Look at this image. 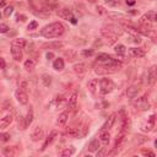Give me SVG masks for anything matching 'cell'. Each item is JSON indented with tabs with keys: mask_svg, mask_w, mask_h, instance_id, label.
<instances>
[{
	"mask_svg": "<svg viewBox=\"0 0 157 157\" xmlns=\"http://www.w3.org/2000/svg\"><path fill=\"white\" fill-rule=\"evenodd\" d=\"M2 153H4L6 157H13V156H17V155L20 153V150H18V147H16V146H7V147H4Z\"/></svg>",
	"mask_w": 157,
	"mask_h": 157,
	"instance_id": "cell-7",
	"label": "cell"
},
{
	"mask_svg": "<svg viewBox=\"0 0 157 157\" xmlns=\"http://www.w3.org/2000/svg\"><path fill=\"white\" fill-rule=\"evenodd\" d=\"M101 34H102L107 40H109V44H113V43L117 42V36H115L112 31H109L108 28H105V27H103V28L101 29Z\"/></svg>",
	"mask_w": 157,
	"mask_h": 157,
	"instance_id": "cell-4",
	"label": "cell"
},
{
	"mask_svg": "<svg viewBox=\"0 0 157 157\" xmlns=\"http://www.w3.org/2000/svg\"><path fill=\"white\" fill-rule=\"evenodd\" d=\"M37 27H38V22H37V21H31V22L28 23V26H27V29L33 31V29H36Z\"/></svg>",
	"mask_w": 157,
	"mask_h": 157,
	"instance_id": "cell-39",
	"label": "cell"
},
{
	"mask_svg": "<svg viewBox=\"0 0 157 157\" xmlns=\"http://www.w3.org/2000/svg\"><path fill=\"white\" fill-rule=\"evenodd\" d=\"M5 4H6V0H0V7L5 6Z\"/></svg>",
	"mask_w": 157,
	"mask_h": 157,
	"instance_id": "cell-52",
	"label": "cell"
},
{
	"mask_svg": "<svg viewBox=\"0 0 157 157\" xmlns=\"http://www.w3.org/2000/svg\"><path fill=\"white\" fill-rule=\"evenodd\" d=\"M114 50H115V53H117L119 56H124L125 53H126V48H125L124 44H117V45L114 47Z\"/></svg>",
	"mask_w": 157,
	"mask_h": 157,
	"instance_id": "cell-28",
	"label": "cell"
},
{
	"mask_svg": "<svg viewBox=\"0 0 157 157\" xmlns=\"http://www.w3.org/2000/svg\"><path fill=\"white\" fill-rule=\"evenodd\" d=\"M107 15H108L109 18H123V17H124L123 13H118V12H109V13H107Z\"/></svg>",
	"mask_w": 157,
	"mask_h": 157,
	"instance_id": "cell-37",
	"label": "cell"
},
{
	"mask_svg": "<svg viewBox=\"0 0 157 157\" xmlns=\"http://www.w3.org/2000/svg\"><path fill=\"white\" fill-rule=\"evenodd\" d=\"M47 1H52L53 2V1H56V0H47Z\"/></svg>",
	"mask_w": 157,
	"mask_h": 157,
	"instance_id": "cell-54",
	"label": "cell"
},
{
	"mask_svg": "<svg viewBox=\"0 0 157 157\" xmlns=\"http://www.w3.org/2000/svg\"><path fill=\"white\" fill-rule=\"evenodd\" d=\"M50 47H52V48H56V49H59V48L63 47V43H61V42H54V43H50Z\"/></svg>",
	"mask_w": 157,
	"mask_h": 157,
	"instance_id": "cell-47",
	"label": "cell"
},
{
	"mask_svg": "<svg viewBox=\"0 0 157 157\" xmlns=\"http://www.w3.org/2000/svg\"><path fill=\"white\" fill-rule=\"evenodd\" d=\"M16 20H17V22H20V21H21V22H25V21L27 20V16H25V15H20V13H18V15L16 16Z\"/></svg>",
	"mask_w": 157,
	"mask_h": 157,
	"instance_id": "cell-46",
	"label": "cell"
},
{
	"mask_svg": "<svg viewBox=\"0 0 157 157\" xmlns=\"http://www.w3.org/2000/svg\"><path fill=\"white\" fill-rule=\"evenodd\" d=\"M12 120H13V118H12L11 114H7V115H5L4 118H1V119H0V129L7 128V126L12 123Z\"/></svg>",
	"mask_w": 157,
	"mask_h": 157,
	"instance_id": "cell-14",
	"label": "cell"
},
{
	"mask_svg": "<svg viewBox=\"0 0 157 157\" xmlns=\"http://www.w3.org/2000/svg\"><path fill=\"white\" fill-rule=\"evenodd\" d=\"M31 137H32L33 141H39V140H42V139L44 137V130H43V128H42V126L34 128V130H33Z\"/></svg>",
	"mask_w": 157,
	"mask_h": 157,
	"instance_id": "cell-8",
	"label": "cell"
},
{
	"mask_svg": "<svg viewBox=\"0 0 157 157\" xmlns=\"http://www.w3.org/2000/svg\"><path fill=\"white\" fill-rule=\"evenodd\" d=\"M104 2L110 7H117L118 5L121 4V0H104Z\"/></svg>",
	"mask_w": 157,
	"mask_h": 157,
	"instance_id": "cell-34",
	"label": "cell"
},
{
	"mask_svg": "<svg viewBox=\"0 0 157 157\" xmlns=\"http://www.w3.org/2000/svg\"><path fill=\"white\" fill-rule=\"evenodd\" d=\"M146 20H148L150 22H156L157 20H156V12L155 11H148V12H146L145 15H142Z\"/></svg>",
	"mask_w": 157,
	"mask_h": 157,
	"instance_id": "cell-31",
	"label": "cell"
},
{
	"mask_svg": "<svg viewBox=\"0 0 157 157\" xmlns=\"http://www.w3.org/2000/svg\"><path fill=\"white\" fill-rule=\"evenodd\" d=\"M11 55H12V59L13 60L21 61V59H22V50H21V48L11 47Z\"/></svg>",
	"mask_w": 157,
	"mask_h": 157,
	"instance_id": "cell-12",
	"label": "cell"
},
{
	"mask_svg": "<svg viewBox=\"0 0 157 157\" xmlns=\"http://www.w3.org/2000/svg\"><path fill=\"white\" fill-rule=\"evenodd\" d=\"M141 155H144V156H150V157H155V156H156L153 151L146 150V148H142V150H141Z\"/></svg>",
	"mask_w": 157,
	"mask_h": 157,
	"instance_id": "cell-38",
	"label": "cell"
},
{
	"mask_svg": "<svg viewBox=\"0 0 157 157\" xmlns=\"http://www.w3.org/2000/svg\"><path fill=\"white\" fill-rule=\"evenodd\" d=\"M15 97H16V99L18 101V103L20 104H27L28 103V96H27V92H23V91H21L20 88L15 92Z\"/></svg>",
	"mask_w": 157,
	"mask_h": 157,
	"instance_id": "cell-6",
	"label": "cell"
},
{
	"mask_svg": "<svg viewBox=\"0 0 157 157\" xmlns=\"http://www.w3.org/2000/svg\"><path fill=\"white\" fill-rule=\"evenodd\" d=\"M137 92H139V87L135 86V85H131V86L128 87V90H126V96H128L129 98H134V97L137 94Z\"/></svg>",
	"mask_w": 157,
	"mask_h": 157,
	"instance_id": "cell-22",
	"label": "cell"
},
{
	"mask_svg": "<svg viewBox=\"0 0 157 157\" xmlns=\"http://www.w3.org/2000/svg\"><path fill=\"white\" fill-rule=\"evenodd\" d=\"M67 119H69V112H67V110L61 112V113L59 114L58 119H56V125H58V126H60V128H61V126H64V125L66 124Z\"/></svg>",
	"mask_w": 157,
	"mask_h": 157,
	"instance_id": "cell-10",
	"label": "cell"
},
{
	"mask_svg": "<svg viewBox=\"0 0 157 157\" xmlns=\"http://www.w3.org/2000/svg\"><path fill=\"white\" fill-rule=\"evenodd\" d=\"M153 126H155V114L150 115V118H148L147 123H146L145 125H142L141 130H142V131H146V132H148V131H150V130H151Z\"/></svg>",
	"mask_w": 157,
	"mask_h": 157,
	"instance_id": "cell-13",
	"label": "cell"
},
{
	"mask_svg": "<svg viewBox=\"0 0 157 157\" xmlns=\"http://www.w3.org/2000/svg\"><path fill=\"white\" fill-rule=\"evenodd\" d=\"M0 18H1V12H0Z\"/></svg>",
	"mask_w": 157,
	"mask_h": 157,
	"instance_id": "cell-55",
	"label": "cell"
},
{
	"mask_svg": "<svg viewBox=\"0 0 157 157\" xmlns=\"http://www.w3.org/2000/svg\"><path fill=\"white\" fill-rule=\"evenodd\" d=\"M97 85H98V80L97 78H92L87 82V88L90 90V92L94 93L96 92V88H97Z\"/></svg>",
	"mask_w": 157,
	"mask_h": 157,
	"instance_id": "cell-27",
	"label": "cell"
},
{
	"mask_svg": "<svg viewBox=\"0 0 157 157\" xmlns=\"http://www.w3.org/2000/svg\"><path fill=\"white\" fill-rule=\"evenodd\" d=\"M64 66H65V63H64V59L63 58H56L54 60V63H53V67L56 71H61L64 69Z\"/></svg>",
	"mask_w": 157,
	"mask_h": 157,
	"instance_id": "cell-17",
	"label": "cell"
},
{
	"mask_svg": "<svg viewBox=\"0 0 157 157\" xmlns=\"http://www.w3.org/2000/svg\"><path fill=\"white\" fill-rule=\"evenodd\" d=\"M126 4H129V5H134V4H135V0H126Z\"/></svg>",
	"mask_w": 157,
	"mask_h": 157,
	"instance_id": "cell-51",
	"label": "cell"
},
{
	"mask_svg": "<svg viewBox=\"0 0 157 157\" xmlns=\"http://www.w3.org/2000/svg\"><path fill=\"white\" fill-rule=\"evenodd\" d=\"M66 135H67L69 137H71V139H76V137H78V135H80V130H78L77 128H75V126H70V128H67V130H66Z\"/></svg>",
	"mask_w": 157,
	"mask_h": 157,
	"instance_id": "cell-18",
	"label": "cell"
},
{
	"mask_svg": "<svg viewBox=\"0 0 157 157\" xmlns=\"http://www.w3.org/2000/svg\"><path fill=\"white\" fill-rule=\"evenodd\" d=\"M93 53H94V52H93V49H83L81 54H82L83 56L88 58V56H92V55H93Z\"/></svg>",
	"mask_w": 157,
	"mask_h": 157,
	"instance_id": "cell-40",
	"label": "cell"
},
{
	"mask_svg": "<svg viewBox=\"0 0 157 157\" xmlns=\"http://www.w3.org/2000/svg\"><path fill=\"white\" fill-rule=\"evenodd\" d=\"M113 56H110V55H108V54H105V53H101V54H98L97 55V61H101V63H107L108 60H110Z\"/></svg>",
	"mask_w": 157,
	"mask_h": 157,
	"instance_id": "cell-30",
	"label": "cell"
},
{
	"mask_svg": "<svg viewBox=\"0 0 157 157\" xmlns=\"http://www.w3.org/2000/svg\"><path fill=\"white\" fill-rule=\"evenodd\" d=\"M125 140H126V131L125 130H119V132L117 134L115 142H114V148L117 150V148L121 147L125 144Z\"/></svg>",
	"mask_w": 157,
	"mask_h": 157,
	"instance_id": "cell-3",
	"label": "cell"
},
{
	"mask_svg": "<svg viewBox=\"0 0 157 157\" xmlns=\"http://www.w3.org/2000/svg\"><path fill=\"white\" fill-rule=\"evenodd\" d=\"M96 11H97L99 15H107V13H108V12L105 11V9H104L103 6H101V5H98V6L96 7Z\"/></svg>",
	"mask_w": 157,
	"mask_h": 157,
	"instance_id": "cell-41",
	"label": "cell"
},
{
	"mask_svg": "<svg viewBox=\"0 0 157 157\" xmlns=\"http://www.w3.org/2000/svg\"><path fill=\"white\" fill-rule=\"evenodd\" d=\"M132 38H134V42H135V43H137V44L141 43V37H140V36H137V37H132Z\"/></svg>",
	"mask_w": 157,
	"mask_h": 157,
	"instance_id": "cell-49",
	"label": "cell"
},
{
	"mask_svg": "<svg viewBox=\"0 0 157 157\" xmlns=\"http://www.w3.org/2000/svg\"><path fill=\"white\" fill-rule=\"evenodd\" d=\"M76 103H77V93H76V92H72L71 96H70L69 99H67V107H69L70 109H72V108H75Z\"/></svg>",
	"mask_w": 157,
	"mask_h": 157,
	"instance_id": "cell-20",
	"label": "cell"
},
{
	"mask_svg": "<svg viewBox=\"0 0 157 157\" xmlns=\"http://www.w3.org/2000/svg\"><path fill=\"white\" fill-rule=\"evenodd\" d=\"M9 31V26L6 23H0V33H6Z\"/></svg>",
	"mask_w": 157,
	"mask_h": 157,
	"instance_id": "cell-43",
	"label": "cell"
},
{
	"mask_svg": "<svg viewBox=\"0 0 157 157\" xmlns=\"http://www.w3.org/2000/svg\"><path fill=\"white\" fill-rule=\"evenodd\" d=\"M107 153H108V152H107V150H105L104 147H103L102 150H99V148L97 150V157H101V156H104V155H107Z\"/></svg>",
	"mask_w": 157,
	"mask_h": 157,
	"instance_id": "cell-45",
	"label": "cell"
},
{
	"mask_svg": "<svg viewBox=\"0 0 157 157\" xmlns=\"http://www.w3.org/2000/svg\"><path fill=\"white\" fill-rule=\"evenodd\" d=\"M88 1H90V2H96L97 0H88Z\"/></svg>",
	"mask_w": 157,
	"mask_h": 157,
	"instance_id": "cell-53",
	"label": "cell"
},
{
	"mask_svg": "<svg viewBox=\"0 0 157 157\" xmlns=\"http://www.w3.org/2000/svg\"><path fill=\"white\" fill-rule=\"evenodd\" d=\"M99 139H101V142L103 145H108L109 141H110V134L108 131V129H102L101 132H99Z\"/></svg>",
	"mask_w": 157,
	"mask_h": 157,
	"instance_id": "cell-11",
	"label": "cell"
},
{
	"mask_svg": "<svg viewBox=\"0 0 157 157\" xmlns=\"http://www.w3.org/2000/svg\"><path fill=\"white\" fill-rule=\"evenodd\" d=\"M12 11H13V7H12V6H6V7H5V11H4V15H5L6 17H9V16L12 13Z\"/></svg>",
	"mask_w": 157,
	"mask_h": 157,
	"instance_id": "cell-42",
	"label": "cell"
},
{
	"mask_svg": "<svg viewBox=\"0 0 157 157\" xmlns=\"http://www.w3.org/2000/svg\"><path fill=\"white\" fill-rule=\"evenodd\" d=\"M64 55H65V58H66L69 61H72V60L76 59L77 53H76V50H74V49H69V50H66V52L64 53Z\"/></svg>",
	"mask_w": 157,
	"mask_h": 157,
	"instance_id": "cell-25",
	"label": "cell"
},
{
	"mask_svg": "<svg viewBox=\"0 0 157 157\" xmlns=\"http://www.w3.org/2000/svg\"><path fill=\"white\" fill-rule=\"evenodd\" d=\"M129 53L135 58H144L145 56V50L142 48H130Z\"/></svg>",
	"mask_w": 157,
	"mask_h": 157,
	"instance_id": "cell-15",
	"label": "cell"
},
{
	"mask_svg": "<svg viewBox=\"0 0 157 157\" xmlns=\"http://www.w3.org/2000/svg\"><path fill=\"white\" fill-rule=\"evenodd\" d=\"M23 66H25V69H26L27 71H32V70L34 69V66H36V61H34L33 59H27V60L25 61Z\"/></svg>",
	"mask_w": 157,
	"mask_h": 157,
	"instance_id": "cell-29",
	"label": "cell"
},
{
	"mask_svg": "<svg viewBox=\"0 0 157 157\" xmlns=\"http://www.w3.org/2000/svg\"><path fill=\"white\" fill-rule=\"evenodd\" d=\"M115 119H117V114H115V113L110 114V115H109V118L107 119V121L104 123V125H103V129H110V128L114 125V123H115Z\"/></svg>",
	"mask_w": 157,
	"mask_h": 157,
	"instance_id": "cell-19",
	"label": "cell"
},
{
	"mask_svg": "<svg viewBox=\"0 0 157 157\" xmlns=\"http://www.w3.org/2000/svg\"><path fill=\"white\" fill-rule=\"evenodd\" d=\"M18 88H20L21 91H23V92H27V91H28V82H27V80L22 78V80L20 81V86H18Z\"/></svg>",
	"mask_w": 157,
	"mask_h": 157,
	"instance_id": "cell-33",
	"label": "cell"
},
{
	"mask_svg": "<svg viewBox=\"0 0 157 157\" xmlns=\"http://www.w3.org/2000/svg\"><path fill=\"white\" fill-rule=\"evenodd\" d=\"M72 69H74V71H75L76 74L81 75V74H83V72L86 71V65H85L83 63H78V64H75Z\"/></svg>",
	"mask_w": 157,
	"mask_h": 157,
	"instance_id": "cell-26",
	"label": "cell"
},
{
	"mask_svg": "<svg viewBox=\"0 0 157 157\" xmlns=\"http://www.w3.org/2000/svg\"><path fill=\"white\" fill-rule=\"evenodd\" d=\"M113 90H114V82L110 78L104 77V78L99 80V91L102 94H108Z\"/></svg>",
	"mask_w": 157,
	"mask_h": 157,
	"instance_id": "cell-2",
	"label": "cell"
},
{
	"mask_svg": "<svg viewBox=\"0 0 157 157\" xmlns=\"http://www.w3.org/2000/svg\"><path fill=\"white\" fill-rule=\"evenodd\" d=\"M58 16H59V17H61V18H64V20H67V21H70V20L74 17L72 11H71L70 9H67V7L60 9V10L58 11Z\"/></svg>",
	"mask_w": 157,
	"mask_h": 157,
	"instance_id": "cell-9",
	"label": "cell"
},
{
	"mask_svg": "<svg viewBox=\"0 0 157 157\" xmlns=\"http://www.w3.org/2000/svg\"><path fill=\"white\" fill-rule=\"evenodd\" d=\"M155 80H156V67L152 66V67L147 71V83L153 85V83H155Z\"/></svg>",
	"mask_w": 157,
	"mask_h": 157,
	"instance_id": "cell-16",
	"label": "cell"
},
{
	"mask_svg": "<svg viewBox=\"0 0 157 157\" xmlns=\"http://www.w3.org/2000/svg\"><path fill=\"white\" fill-rule=\"evenodd\" d=\"M25 119V128H28L31 124H32V121H33V110L29 108V110L27 112V115H26V118H23Z\"/></svg>",
	"mask_w": 157,
	"mask_h": 157,
	"instance_id": "cell-24",
	"label": "cell"
},
{
	"mask_svg": "<svg viewBox=\"0 0 157 157\" xmlns=\"http://www.w3.org/2000/svg\"><path fill=\"white\" fill-rule=\"evenodd\" d=\"M99 147H101V142H99L97 139L92 140V141L88 144V151H90V152H96Z\"/></svg>",
	"mask_w": 157,
	"mask_h": 157,
	"instance_id": "cell-23",
	"label": "cell"
},
{
	"mask_svg": "<svg viewBox=\"0 0 157 157\" xmlns=\"http://www.w3.org/2000/svg\"><path fill=\"white\" fill-rule=\"evenodd\" d=\"M56 135H58V131H56V130H52L50 134L45 137V140H44V142H43V145H42V147H40V151H44V150L54 141V139L56 137Z\"/></svg>",
	"mask_w": 157,
	"mask_h": 157,
	"instance_id": "cell-5",
	"label": "cell"
},
{
	"mask_svg": "<svg viewBox=\"0 0 157 157\" xmlns=\"http://www.w3.org/2000/svg\"><path fill=\"white\" fill-rule=\"evenodd\" d=\"M65 33V27L61 22H53L40 29V34L47 39L59 38Z\"/></svg>",
	"mask_w": 157,
	"mask_h": 157,
	"instance_id": "cell-1",
	"label": "cell"
},
{
	"mask_svg": "<svg viewBox=\"0 0 157 157\" xmlns=\"http://www.w3.org/2000/svg\"><path fill=\"white\" fill-rule=\"evenodd\" d=\"M10 134L9 132H0V142H6L10 140Z\"/></svg>",
	"mask_w": 157,
	"mask_h": 157,
	"instance_id": "cell-36",
	"label": "cell"
},
{
	"mask_svg": "<svg viewBox=\"0 0 157 157\" xmlns=\"http://www.w3.org/2000/svg\"><path fill=\"white\" fill-rule=\"evenodd\" d=\"M11 47H17V48H25L26 47V39L25 38H16L11 42Z\"/></svg>",
	"mask_w": 157,
	"mask_h": 157,
	"instance_id": "cell-21",
	"label": "cell"
},
{
	"mask_svg": "<svg viewBox=\"0 0 157 157\" xmlns=\"http://www.w3.org/2000/svg\"><path fill=\"white\" fill-rule=\"evenodd\" d=\"M64 101H65V98H64L63 94H59V96L55 97V103H56V104H61Z\"/></svg>",
	"mask_w": 157,
	"mask_h": 157,
	"instance_id": "cell-44",
	"label": "cell"
},
{
	"mask_svg": "<svg viewBox=\"0 0 157 157\" xmlns=\"http://www.w3.org/2000/svg\"><path fill=\"white\" fill-rule=\"evenodd\" d=\"M42 82H43V85H44L45 87H48V86L52 83V77H50L49 75L44 74V75H42Z\"/></svg>",
	"mask_w": 157,
	"mask_h": 157,
	"instance_id": "cell-32",
	"label": "cell"
},
{
	"mask_svg": "<svg viewBox=\"0 0 157 157\" xmlns=\"http://www.w3.org/2000/svg\"><path fill=\"white\" fill-rule=\"evenodd\" d=\"M5 66H6V63H5V60H4L2 58H0V69L2 70V69H5Z\"/></svg>",
	"mask_w": 157,
	"mask_h": 157,
	"instance_id": "cell-48",
	"label": "cell"
},
{
	"mask_svg": "<svg viewBox=\"0 0 157 157\" xmlns=\"http://www.w3.org/2000/svg\"><path fill=\"white\" fill-rule=\"evenodd\" d=\"M53 58H54V54L52 52H48L47 53V59H53Z\"/></svg>",
	"mask_w": 157,
	"mask_h": 157,
	"instance_id": "cell-50",
	"label": "cell"
},
{
	"mask_svg": "<svg viewBox=\"0 0 157 157\" xmlns=\"http://www.w3.org/2000/svg\"><path fill=\"white\" fill-rule=\"evenodd\" d=\"M75 153V148L74 147H70V148H65V150H63L61 152H60V155L61 156H71V155H74Z\"/></svg>",
	"mask_w": 157,
	"mask_h": 157,
	"instance_id": "cell-35",
	"label": "cell"
}]
</instances>
